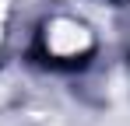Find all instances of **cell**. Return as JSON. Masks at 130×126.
<instances>
[{"label":"cell","instance_id":"2","mask_svg":"<svg viewBox=\"0 0 130 126\" xmlns=\"http://www.w3.org/2000/svg\"><path fill=\"white\" fill-rule=\"evenodd\" d=\"M0 49H4V4H0Z\"/></svg>","mask_w":130,"mask_h":126},{"label":"cell","instance_id":"1","mask_svg":"<svg viewBox=\"0 0 130 126\" xmlns=\"http://www.w3.org/2000/svg\"><path fill=\"white\" fill-rule=\"evenodd\" d=\"M39 49H42L46 63H53V67H77L95 53V35H91V28L85 21L56 14L42 25Z\"/></svg>","mask_w":130,"mask_h":126}]
</instances>
